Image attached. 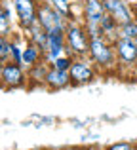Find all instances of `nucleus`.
<instances>
[{"label": "nucleus", "instance_id": "f257e3e1", "mask_svg": "<svg viewBox=\"0 0 137 150\" xmlns=\"http://www.w3.org/2000/svg\"><path fill=\"white\" fill-rule=\"evenodd\" d=\"M89 59H92L101 70H105V72L116 70V67L120 65L112 42L109 40V38H105L103 34L89 38Z\"/></svg>", "mask_w": 137, "mask_h": 150}, {"label": "nucleus", "instance_id": "f03ea898", "mask_svg": "<svg viewBox=\"0 0 137 150\" xmlns=\"http://www.w3.org/2000/svg\"><path fill=\"white\" fill-rule=\"evenodd\" d=\"M65 38H67V50L72 57L89 55V36L84 29V23H76L69 19L67 27H65Z\"/></svg>", "mask_w": 137, "mask_h": 150}, {"label": "nucleus", "instance_id": "7ed1b4c3", "mask_svg": "<svg viewBox=\"0 0 137 150\" xmlns=\"http://www.w3.org/2000/svg\"><path fill=\"white\" fill-rule=\"evenodd\" d=\"M69 19L61 13L59 10L52 6L50 2H42L38 4V23L44 30H52V29H65Z\"/></svg>", "mask_w": 137, "mask_h": 150}, {"label": "nucleus", "instance_id": "20e7f679", "mask_svg": "<svg viewBox=\"0 0 137 150\" xmlns=\"http://www.w3.org/2000/svg\"><path fill=\"white\" fill-rule=\"evenodd\" d=\"M29 80V72L23 70V65L17 63H6L2 69V76H0V84L6 89H15V88H23Z\"/></svg>", "mask_w": 137, "mask_h": 150}, {"label": "nucleus", "instance_id": "39448f33", "mask_svg": "<svg viewBox=\"0 0 137 150\" xmlns=\"http://www.w3.org/2000/svg\"><path fill=\"white\" fill-rule=\"evenodd\" d=\"M69 74H70V80H72V86L92 84V82L97 78L93 65L88 63L84 57H74L72 65H70V69H69Z\"/></svg>", "mask_w": 137, "mask_h": 150}, {"label": "nucleus", "instance_id": "423d86ee", "mask_svg": "<svg viewBox=\"0 0 137 150\" xmlns=\"http://www.w3.org/2000/svg\"><path fill=\"white\" fill-rule=\"evenodd\" d=\"M112 46H114L120 67H124V69H135L137 67V44H135V40L116 38L112 42Z\"/></svg>", "mask_w": 137, "mask_h": 150}, {"label": "nucleus", "instance_id": "0eeeda50", "mask_svg": "<svg viewBox=\"0 0 137 150\" xmlns=\"http://www.w3.org/2000/svg\"><path fill=\"white\" fill-rule=\"evenodd\" d=\"M13 8L23 29H31L34 23H38V6L34 0H13Z\"/></svg>", "mask_w": 137, "mask_h": 150}, {"label": "nucleus", "instance_id": "6e6552de", "mask_svg": "<svg viewBox=\"0 0 137 150\" xmlns=\"http://www.w3.org/2000/svg\"><path fill=\"white\" fill-rule=\"evenodd\" d=\"M103 4H105V11L118 25L133 21V11H131V6L126 0H103Z\"/></svg>", "mask_w": 137, "mask_h": 150}, {"label": "nucleus", "instance_id": "1a4fd4ad", "mask_svg": "<svg viewBox=\"0 0 137 150\" xmlns=\"http://www.w3.org/2000/svg\"><path fill=\"white\" fill-rule=\"evenodd\" d=\"M70 84H72V80H70L69 70H59V69H53V67L50 65V70H48V74H46V84H44L50 91L65 89V88H69Z\"/></svg>", "mask_w": 137, "mask_h": 150}, {"label": "nucleus", "instance_id": "9d476101", "mask_svg": "<svg viewBox=\"0 0 137 150\" xmlns=\"http://www.w3.org/2000/svg\"><path fill=\"white\" fill-rule=\"evenodd\" d=\"M82 10H84V21L88 23H101V19L107 13L103 0H84Z\"/></svg>", "mask_w": 137, "mask_h": 150}, {"label": "nucleus", "instance_id": "9b49d317", "mask_svg": "<svg viewBox=\"0 0 137 150\" xmlns=\"http://www.w3.org/2000/svg\"><path fill=\"white\" fill-rule=\"evenodd\" d=\"M29 30V42H33L36 48L42 50V53L48 51V44H50V38H48V30H44L40 27V23H34Z\"/></svg>", "mask_w": 137, "mask_h": 150}, {"label": "nucleus", "instance_id": "f8f14e48", "mask_svg": "<svg viewBox=\"0 0 137 150\" xmlns=\"http://www.w3.org/2000/svg\"><path fill=\"white\" fill-rule=\"evenodd\" d=\"M42 61H44V53H42V50L36 48L33 42H27V44L23 46V65L31 69V67L38 65V63H42Z\"/></svg>", "mask_w": 137, "mask_h": 150}, {"label": "nucleus", "instance_id": "ddd939ff", "mask_svg": "<svg viewBox=\"0 0 137 150\" xmlns=\"http://www.w3.org/2000/svg\"><path fill=\"white\" fill-rule=\"evenodd\" d=\"M99 25H101V34H103L105 38H109L111 42H114L116 38H118V29H120V25H118V23H116L109 13H105V17L101 19Z\"/></svg>", "mask_w": 137, "mask_h": 150}, {"label": "nucleus", "instance_id": "4468645a", "mask_svg": "<svg viewBox=\"0 0 137 150\" xmlns=\"http://www.w3.org/2000/svg\"><path fill=\"white\" fill-rule=\"evenodd\" d=\"M11 33V13L4 4H0V36H8Z\"/></svg>", "mask_w": 137, "mask_h": 150}, {"label": "nucleus", "instance_id": "2eb2a0df", "mask_svg": "<svg viewBox=\"0 0 137 150\" xmlns=\"http://www.w3.org/2000/svg\"><path fill=\"white\" fill-rule=\"evenodd\" d=\"M118 38H128V40H137V21L124 23L118 29Z\"/></svg>", "mask_w": 137, "mask_h": 150}, {"label": "nucleus", "instance_id": "dca6fc26", "mask_svg": "<svg viewBox=\"0 0 137 150\" xmlns=\"http://www.w3.org/2000/svg\"><path fill=\"white\" fill-rule=\"evenodd\" d=\"M0 61L2 63L11 61V40L8 36H0Z\"/></svg>", "mask_w": 137, "mask_h": 150}, {"label": "nucleus", "instance_id": "f3484780", "mask_svg": "<svg viewBox=\"0 0 137 150\" xmlns=\"http://www.w3.org/2000/svg\"><path fill=\"white\" fill-rule=\"evenodd\" d=\"M72 61H74L72 55L65 53V55H61V57H57L55 61L52 63V67H53V69H59V70H69L70 65H72Z\"/></svg>", "mask_w": 137, "mask_h": 150}, {"label": "nucleus", "instance_id": "a211bd4d", "mask_svg": "<svg viewBox=\"0 0 137 150\" xmlns=\"http://www.w3.org/2000/svg\"><path fill=\"white\" fill-rule=\"evenodd\" d=\"M55 10H59L67 19H70V0H48Z\"/></svg>", "mask_w": 137, "mask_h": 150}, {"label": "nucleus", "instance_id": "6ab92c4d", "mask_svg": "<svg viewBox=\"0 0 137 150\" xmlns=\"http://www.w3.org/2000/svg\"><path fill=\"white\" fill-rule=\"evenodd\" d=\"M105 150H135V143L118 141V143H112V144H109V146H105Z\"/></svg>", "mask_w": 137, "mask_h": 150}, {"label": "nucleus", "instance_id": "aec40b11", "mask_svg": "<svg viewBox=\"0 0 137 150\" xmlns=\"http://www.w3.org/2000/svg\"><path fill=\"white\" fill-rule=\"evenodd\" d=\"M131 11H133V19L137 21V2H133V4H131Z\"/></svg>", "mask_w": 137, "mask_h": 150}, {"label": "nucleus", "instance_id": "412c9836", "mask_svg": "<svg viewBox=\"0 0 137 150\" xmlns=\"http://www.w3.org/2000/svg\"><path fill=\"white\" fill-rule=\"evenodd\" d=\"M4 65H6V63H2V61H0V76H2V69H4Z\"/></svg>", "mask_w": 137, "mask_h": 150}, {"label": "nucleus", "instance_id": "4be33fe9", "mask_svg": "<svg viewBox=\"0 0 137 150\" xmlns=\"http://www.w3.org/2000/svg\"><path fill=\"white\" fill-rule=\"evenodd\" d=\"M135 150H137V143H135Z\"/></svg>", "mask_w": 137, "mask_h": 150}, {"label": "nucleus", "instance_id": "5701e85b", "mask_svg": "<svg viewBox=\"0 0 137 150\" xmlns=\"http://www.w3.org/2000/svg\"><path fill=\"white\" fill-rule=\"evenodd\" d=\"M135 44H137V40H135Z\"/></svg>", "mask_w": 137, "mask_h": 150}, {"label": "nucleus", "instance_id": "b1692460", "mask_svg": "<svg viewBox=\"0 0 137 150\" xmlns=\"http://www.w3.org/2000/svg\"><path fill=\"white\" fill-rule=\"evenodd\" d=\"M135 70H137V67H135Z\"/></svg>", "mask_w": 137, "mask_h": 150}]
</instances>
